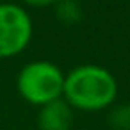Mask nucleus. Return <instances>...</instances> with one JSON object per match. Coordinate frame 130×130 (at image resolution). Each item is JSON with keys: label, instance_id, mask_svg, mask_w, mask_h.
<instances>
[{"label": "nucleus", "instance_id": "nucleus-1", "mask_svg": "<svg viewBox=\"0 0 130 130\" xmlns=\"http://www.w3.org/2000/svg\"><path fill=\"white\" fill-rule=\"evenodd\" d=\"M118 98V80L103 66L82 64L64 75L62 100L78 110L96 112L110 107Z\"/></svg>", "mask_w": 130, "mask_h": 130}, {"label": "nucleus", "instance_id": "nucleus-2", "mask_svg": "<svg viewBox=\"0 0 130 130\" xmlns=\"http://www.w3.org/2000/svg\"><path fill=\"white\" fill-rule=\"evenodd\" d=\"M16 87L25 102L41 109L62 98L64 73L50 61H32L20 70Z\"/></svg>", "mask_w": 130, "mask_h": 130}, {"label": "nucleus", "instance_id": "nucleus-3", "mask_svg": "<svg viewBox=\"0 0 130 130\" xmlns=\"http://www.w3.org/2000/svg\"><path fill=\"white\" fill-rule=\"evenodd\" d=\"M34 34L29 11L18 4H0V61L22 54Z\"/></svg>", "mask_w": 130, "mask_h": 130}, {"label": "nucleus", "instance_id": "nucleus-4", "mask_svg": "<svg viewBox=\"0 0 130 130\" xmlns=\"http://www.w3.org/2000/svg\"><path fill=\"white\" fill-rule=\"evenodd\" d=\"M38 125L41 130H70L73 125V109L61 98L39 109Z\"/></svg>", "mask_w": 130, "mask_h": 130}, {"label": "nucleus", "instance_id": "nucleus-5", "mask_svg": "<svg viewBox=\"0 0 130 130\" xmlns=\"http://www.w3.org/2000/svg\"><path fill=\"white\" fill-rule=\"evenodd\" d=\"M54 9H55V16L66 23H77V22H80V18L84 14L82 6L78 2H73V0L57 2V4H54Z\"/></svg>", "mask_w": 130, "mask_h": 130}, {"label": "nucleus", "instance_id": "nucleus-6", "mask_svg": "<svg viewBox=\"0 0 130 130\" xmlns=\"http://www.w3.org/2000/svg\"><path fill=\"white\" fill-rule=\"evenodd\" d=\"M109 123L116 130H130V103H118L109 112Z\"/></svg>", "mask_w": 130, "mask_h": 130}]
</instances>
